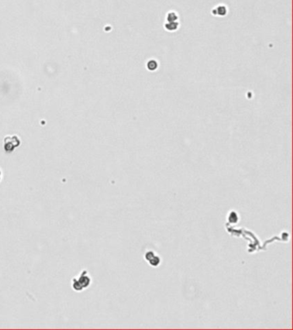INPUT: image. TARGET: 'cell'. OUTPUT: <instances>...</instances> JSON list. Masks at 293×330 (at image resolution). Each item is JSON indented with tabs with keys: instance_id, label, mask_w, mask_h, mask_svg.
<instances>
[{
	"instance_id": "obj_4",
	"label": "cell",
	"mask_w": 293,
	"mask_h": 330,
	"mask_svg": "<svg viewBox=\"0 0 293 330\" xmlns=\"http://www.w3.org/2000/svg\"><path fill=\"white\" fill-rule=\"evenodd\" d=\"M178 20H179V17H178V15H177L176 12L170 11V12H169V13L167 14V22H178Z\"/></svg>"
},
{
	"instance_id": "obj_2",
	"label": "cell",
	"mask_w": 293,
	"mask_h": 330,
	"mask_svg": "<svg viewBox=\"0 0 293 330\" xmlns=\"http://www.w3.org/2000/svg\"><path fill=\"white\" fill-rule=\"evenodd\" d=\"M21 144V140L17 135L6 136L4 140V149L6 152H12Z\"/></svg>"
},
{
	"instance_id": "obj_3",
	"label": "cell",
	"mask_w": 293,
	"mask_h": 330,
	"mask_svg": "<svg viewBox=\"0 0 293 330\" xmlns=\"http://www.w3.org/2000/svg\"><path fill=\"white\" fill-rule=\"evenodd\" d=\"M179 22H167L165 24H164V28L165 29L169 32H174V31H176L178 29H179Z\"/></svg>"
},
{
	"instance_id": "obj_5",
	"label": "cell",
	"mask_w": 293,
	"mask_h": 330,
	"mask_svg": "<svg viewBox=\"0 0 293 330\" xmlns=\"http://www.w3.org/2000/svg\"><path fill=\"white\" fill-rule=\"evenodd\" d=\"M147 69L150 71H154L158 69V61L155 60V59H150L148 62H147Z\"/></svg>"
},
{
	"instance_id": "obj_1",
	"label": "cell",
	"mask_w": 293,
	"mask_h": 330,
	"mask_svg": "<svg viewBox=\"0 0 293 330\" xmlns=\"http://www.w3.org/2000/svg\"><path fill=\"white\" fill-rule=\"evenodd\" d=\"M91 283V278L89 276L87 270H83L81 274L76 276L71 280V287L76 291H81L86 289Z\"/></svg>"
},
{
	"instance_id": "obj_7",
	"label": "cell",
	"mask_w": 293,
	"mask_h": 330,
	"mask_svg": "<svg viewBox=\"0 0 293 330\" xmlns=\"http://www.w3.org/2000/svg\"><path fill=\"white\" fill-rule=\"evenodd\" d=\"M1 180H2V171L0 170V182H1Z\"/></svg>"
},
{
	"instance_id": "obj_6",
	"label": "cell",
	"mask_w": 293,
	"mask_h": 330,
	"mask_svg": "<svg viewBox=\"0 0 293 330\" xmlns=\"http://www.w3.org/2000/svg\"><path fill=\"white\" fill-rule=\"evenodd\" d=\"M217 10H219V11H217V14H218V16H220V17H223V16H225L226 14H227V8H226V6L224 5H222V6H218L217 8Z\"/></svg>"
}]
</instances>
